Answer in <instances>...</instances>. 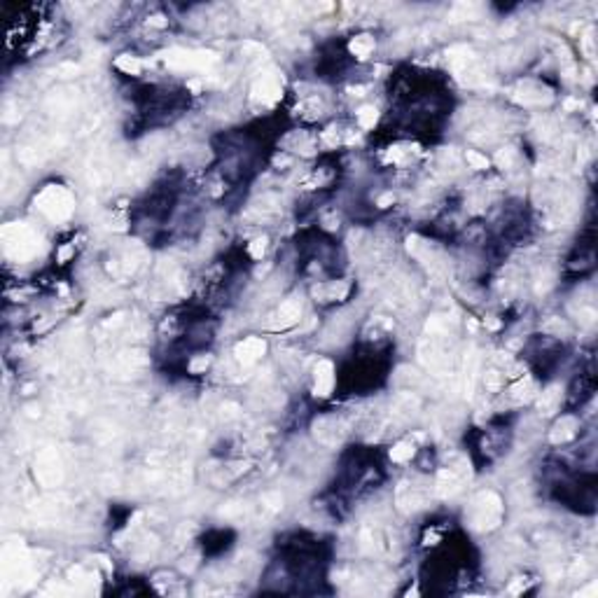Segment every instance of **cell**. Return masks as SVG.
I'll return each instance as SVG.
<instances>
[{"mask_svg": "<svg viewBox=\"0 0 598 598\" xmlns=\"http://www.w3.org/2000/svg\"><path fill=\"white\" fill-rule=\"evenodd\" d=\"M358 122H360V126H365V129L374 126V122H376V110L374 108H362L360 112H358Z\"/></svg>", "mask_w": 598, "mask_h": 598, "instance_id": "cell-4", "label": "cell"}, {"mask_svg": "<svg viewBox=\"0 0 598 598\" xmlns=\"http://www.w3.org/2000/svg\"><path fill=\"white\" fill-rule=\"evenodd\" d=\"M468 162L475 164V169H486V166H489V162H486L484 157L475 155V152H468Z\"/></svg>", "mask_w": 598, "mask_h": 598, "instance_id": "cell-6", "label": "cell"}, {"mask_svg": "<svg viewBox=\"0 0 598 598\" xmlns=\"http://www.w3.org/2000/svg\"><path fill=\"white\" fill-rule=\"evenodd\" d=\"M411 454H414V446H409V444H400V446H395L393 451H390L393 461H404V458H409Z\"/></svg>", "mask_w": 598, "mask_h": 598, "instance_id": "cell-5", "label": "cell"}, {"mask_svg": "<svg viewBox=\"0 0 598 598\" xmlns=\"http://www.w3.org/2000/svg\"><path fill=\"white\" fill-rule=\"evenodd\" d=\"M351 49H353V52H355V54H358V56H360V59H365V56H367L369 52H372V49H374V42L369 40L367 35H360V38H355V40H353V45H351Z\"/></svg>", "mask_w": 598, "mask_h": 598, "instance_id": "cell-3", "label": "cell"}, {"mask_svg": "<svg viewBox=\"0 0 598 598\" xmlns=\"http://www.w3.org/2000/svg\"><path fill=\"white\" fill-rule=\"evenodd\" d=\"M262 351H264V344L259 339H245L243 344L238 346V353H241L238 358L243 362H255L259 355H262Z\"/></svg>", "mask_w": 598, "mask_h": 598, "instance_id": "cell-2", "label": "cell"}, {"mask_svg": "<svg viewBox=\"0 0 598 598\" xmlns=\"http://www.w3.org/2000/svg\"><path fill=\"white\" fill-rule=\"evenodd\" d=\"M117 66H119V68H124L126 73H138V68H140V63H138V61H124V59H119V61H117Z\"/></svg>", "mask_w": 598, "mask_h": 598, "instance_id": "cell-7", "label": "cell"}, {"mask_svg": "<svg viewBox=\"0 0 598 598\" xmlns=\"http://www.w3.org/2000/svg\"><path fill=\"white\" fill-rule=\"evenodd\" d=\"M332 383H334L332 365H330V362H320L318 369H316V393L318 395H330Z\"/></svg>", "mask_w": 598, "mask_h": 598, "instance_id": "cell-1", "label": "cell"}]
</instances>
